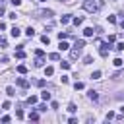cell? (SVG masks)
Masks as SVG:
<instances>
[{
  "label": "cell",
  "instance_id": "44dd1931",
  "mask_svg": "<svg viewBox=\"0 0 124 124\" xmlns=\"http://www.w3.org/2000/svg\"><path fill=\"white\" fill-rule=\"evenodd\" d=\"M41 41H43V45H50V39H48V35H43V37H41Z\"/></svg>",
  "mask_w": 124,
  "mask_h": 124
},
{
  "label": "cell",
  "instance_id": "7c38bea8",
  "mask_svg": "<svg viewBox=\"0 0 124 124\" xmlns=\"http://www.w3.org/2000/svg\"><path fill=\"white\" fill-rule=\"evenodd\" d=\"M72 21H74V25L78 27V25H81V23H83V17H72Z\"/></svg>",
  "mask_w": 124,
  "mask_h": 124
},
{
  "label": "cell",
  "instance_id": "7402d4cb",
  "mask_svg": "<svg viewBox=\"0 0 124 124\" xmlns=\"http://www.w3.org/2000/svg\"><path fill=\"white\" fill-rule=\"evenodd\" d=\"M112 64H114L116 68H120V66H122L124 62H122V58H114V62H112Z\"/></svg>",
  "mask_w": 124,
  "mask_h": 124
},
{
  "label": "cell",
  "instance_id": "5b68a950",
  "mask_svg": "<svg viewBox=\"0 0 124 124\" xmlns=\"http://www.w3.org/2000/svg\"><path fill=\"white\" fill-rule=\"evenodd\" d=\"M35 66H37V68H43V66H45V58H43V56H37V60H35Z\"/></svg>",
  "mask_w": 124,
  "mask_h": 124
},
{
  "label": "cell",
  "instance_id": "8d00e7d4",
  "mask_svg": "<svg viewBox=\"0 0 124 124\" xmlns=\"http://www.w3.org/2000/svg\"><path fill=\"white\" fill-rule=\"evenodd\" d=\"M10 2H12L14 6H19V4H21V0H10Z\"/></svg>",
  "mask_w": 124,
  "mask_h": 124
},
{
  "label": "cell",
  "instance_id": "3957f363",
  "mask_svg": "<svg viewBox=\"0 0 124 124\" xmlns=\"http://www.w3.org/2000/svg\"><path fill=\"white\" fill-rule=\"evenodd\" d=\"M79 54H81V48H78V46H74V48L70 50V58H72V60L79 58Z\"/></svg>",
  "mask_w": 124,
  "mask_h": 124
},
{
  "label": "cell",
  "instance_id": "f1b7e54d",
  "mask_svg": "<svg viewBox=\"0 0 124 124\" xmlns=\"http://www.w3.org/2000/svg\"><path fill=\"white\" fill-rule=\"evenodd\" d=\"M6 45H8V41H6V37H2V35H0V46H6Z\"/></svg>",
  "mask_w": 124,
  "mask_h": 124
},
{
  "label": "cell",
  "instance_id": "cb8c5ba5",
  "mask_svg": "<svg viewBox=\"0 0 124 124\" xmlns=\"http://www.w3.org/2000/svg\"><path fill=\"white\" fill-rule=\"evenodd\" d=\"M27 103H29V105H35V103H37V97H35V95L27 97Z\"/></svg>",
  "mask_w": 124,
  "mask_h": 124
},
{
  "label": "cell",
  "instance_id": "52a82bcc",
  "mask_svg": "<svg viewBox=\"0 0 124 124\" xmlns=\"http://www.w3.org/2000/svg\"><path fill=\"white\" fill-rule=\"evenodd\" d=\"M58 48H60V50H68V48H70V45L62 39V41H60V45H58Z\"/></svg>",
  "mask_w": 124,
  "mask_h": 124
},
{
  "label": "cell",
  "instance_id": "836d02e7",
  "mask_svg": "<svg viewBox=\"0 0 124 124\" xmlns=\"http://www.w3.org/2000/svg\"><path fill=\"white\" fill-rule=\"evenodd\" d=\"M2 108H10V101H4L2 103Z\"/></svg>",
  "mask_w": 124,
  "mask_h": 124
},
{
  "label": "cell",
  "instance_id": "484cf974",
  "mask_svg": "<svg viewBox=\"0 0 124 124\" xmlns=\"http://www.w3.org/2000/svg\"><path fill=\"white\" fill-rule=\"evenodd\" d=\"M114 48H116V50H118V52H122V50H124V43H118V45H116V46H114Z\"/></svg>",
  "mask_w": 124,
  "mask_h": 124
},
{
  "label": "cell",
  "instance_id": "d590c367",
  "mask_svg": "<svg viewBox=\"0 0 124 124\" xmlns=\"http://www.w3.org/2000/svg\"><path fill=\"white\" fill-rule=\"evenodd\" d=\"M16 116L17 118H23V110H16Z\"/></svg>",
  "mask_w": 124,
  "mask_h": 124
},
{
  "label": "cell",
  "instance_id": "4fadbf2b",
  "mask_svg": "<svg viewBox=\"0 0 124 124\" xmlns=\"http://www.w3.org/2000/svg\"><path fill=\"white\" fill-rule=\"evenodd\" d=\"M25 35H27V37H35V29H33V27H27V29H25Z\"/></svg>",
  "mask_w": 124,
  "mask_h": 124
},
{
  "label": "cell",
  "instance_id": "9c48e42d",
  "mask_svg": "<svg viewBox=\"0 0 124 124\" xmlns=\"http://www.w3.org/2000/svg\"><path fill=\"white\" fill-rule=\"evenodd\" d=\"M41 99H43V101H50V93H48L46 89H45V91H41Z\"/></svg>",
  "mask_w": 124,
  "mask_h": 124
},
{
  "label": "cell",
  "instance_id": "4dcf8cb0",
  "mask_svg": "<svg viewBox=\"0 0 124 124\" xmlns=\"http://www.w3.org/2000/svg\"><path fill=\"white\" fill-rule=\"evenodd\" d=\"M48 58H50V60H58V58H60V56H58V54H56V52H52V54H48Z\"/></svg>",
  "mask_w": 124,
  "mask_h": 124
},
{
  "label": "cell",
  "instance_id": "277c9868",
  "mask_svg": "<svg viewBox=\"0 0 124 124\" xmlns=\"http://www.w3.org/2000/svg\"><path fill=\"white\" fill-rule=\"evenodd\" d=\"M16 83H17L19 87H23V89H27V87H29V81H27L25 78H17V79H16Z\"/></svg>",
  "mask_w": 124,
  "mask_h": 124
},
{
  "label": "cell",
  "instance_id": "8992f818",
  "mask_svg": "<svg viewBox=\"0 0 124 124\" xmlns=\"http://www.w3.org/2000/svg\"><path fill=\"white\" fill-rule=\"evenodd\" d=\"M87 97H89V99H91V101H97V99H99V93H97V91H93V89H91V91H89V93H87Z\"/></svg>",
  "mask_w": 124,
  "mask_h": 124
},
{
  "label": "cell",
  "instance_id": "d6986e66",
  "mask_svg": "<svg viewBox=\"0 0 124 124\" xmlns=\"http://www.w3.org/2000/svg\"><path fill=\"white\" fill-rule=\"evenodd\" d=\"M17 72H19V74H27V66L19 64V66H17Z\"/></svg>",
  "mask_w": 124,
  "mask_h": 124
},
{
  "label": "cell",
  "instance_id": "8fae6325",
  "mask_svg": "<svg viewBox=\"0 0 124 124\" xmlns=\"http://www.w3.org/2000/svg\"><path fill=\"white\" fill-rule=\"evenodd\" d=\"M10 33H12V37H19L21 29H19V27H12V31H10Z\"/></svg>",
  "mask_w": 124,
  "mask_h": 124
},
{
  "label": "cell",
  "instance_id": "ac0fdd59",
  "mask_svg": "<svg viewBox=\"0 0 124 124\" xmlns=\"http://www.w3.org/2000/svg\"><path fill=\"white\" fill-rule=\"evenodd\" d=\"M74 46H78V48H83V46H85V41H83V39H79V41H76V45H74Z\"/></svg>",
  "mask_w": 124,
  "mask_h": 124
},
{
  "label": "cell",
  "instance_id": "ab89813d",
  "mask_svg": "<svg viewBox=\"0 0 124 124\" xmlns=\"http://www.w3.org/2000/svg\"><path fill=\"white\" fill-rule=\"evenodd\" d=\"M60 2H68V0H60Z\"/></svg>",
  "mask_w": 124,
  "mask_h": 124
},
{
  "label": "cell",
  "instance_id": "9a60e30c",
  "mask_svg": "<svg viewBox=\"0 0 124 124\" xmlns=\"http://www.w3.org/2000/svg\"><path fill=\"white\" fill-rule=\"evenodd\" d=\"M16 58H25V52H23V48H17V52H16Z\"/></svg>",
  "mask_w": 124,
  "mask_h": 124
},
{
  "label": "cell",
  "instance_id": "d6a6232c",
  "mask_svg": "<svg viewBox=\"0 0 124 124\" xmlns=\"http://www.w3.org/2000/svg\"><path fill=\"white\" fill-rule=\"evenodd\" d=\"M105 118H107V120H112V118H114V112H107V116H105Z\"/></svg>",
  "mask_w": 124,
  "mask_h": 124
},
{
  "label": "cell",
  "instance_id": "30bf717a",
  "mask_svg": "<svg viewBox=\"0 0 124 124\" xmlns=\"http://www.w3.org/2000/svg\"><path fill=\"white\" fill-rule=\"evenodd\" d=\"M68 21H72V17H70V14H68V16H62V17H60V23H62V25H66Z\"/></svg>",
  "mask_w": 124,
  "mask_h": 124
},
{
  "label": "cell",
  "instance_id": "74e56055",
  "mask_svg": "<svg viewBox=\"0 0 124 124\" xmlns=\"http://www.w3.org/2000/svg\"><path fill=\"white\" fill-rule=\"evenodd\" d=\"M120 114H122V116H124V105H122V107H120Z\"/></svg>",
  "mask_w": 124,
  "mask_h": 124
},
{
  "label": "cell",
  "instance_id": "f35d334b",
  "mask_svg": "<svg viewBox=\"0 0 124 124\" xmlns=\"http://www.w3.org/2000/svg\"><path fill=\"white\" fill-rule=\"evenodd\" d=\"M120 27H122V31H124V19H122V21H120Z\"/></svg>",
  "mask_w": 124,
  "mask_h": 124
},
{
  "label": "cell",
  "instance_id": "ba28073f",
  "mask_svg": "<svg viewBox=\"0 0 124 124\" xmlns=\"http://www.w3.org/2000/svg\"><path fill=\"white\" fill-rule=\"evenodd\" d=\"M6 95H8V97H14V95H16V89H14L12 85H8V87H6Z\"/></svg>",
  "mask_w": 124,
  "mask_h": 124
},
{
  "label": "cell",
  "instance_id": "603a6c76",
  "mask_svg": "<svg viewBox=\"0 0 124 124\" xmlns=\"http://www.w3.org/2000/svg\"><path fill=\"white\" fill-rule=\"evenodd\" d=\"M91 78H93V79H101V72H99V70H95V72L91 74Z\"/></svg>",
  "mask_w": 124,
  "mask_h": 124
},
{
  "label": "cell",
  "instance_id": "60d3db41",
  "mask_svg": "<svg viewBox=\"0 0 124 124\" xmlns=\"http://www.w3.org/2000/svg\"><path fill=\"white\" fill-rule=\"evenodd\" d=\"M39 2H46V0H39Z\"/></svg>",
  "mask_w": 124,
  "mask_h": 124
},
{
  "label": "cell",
  "instance_id": "83f0119b",
  "mask_svg": "<svg viewBox=\"0 0 124 124\" xmlns=\"http://www.w3.org/2000/svg\"><path fill=\"white\" fill-rule=\"evenodd\" d=\"M60 66H62L64 70H70V62H64V60H62V62H60Z\"/></svg>",
  "mask_w": 124,
  "mask_h": 124
},
{
  "label": "cell",
  "instance_id": "ffe728a7",
  "mask_svg": "<svg viewBox=\"0 0 124 124\" xmlns=\"http://www.w3.org/2000/svg\"><path fill=\"white\" fill-rule=\"evenodd\" d=\"M45 74H46V76H52V74H54V68H52V66H46V68H45Z\"/></svg>",
  "mask_w": 124,
  "mask_h": 124
},
{
  "label": "cell",
  "instance_id": "4316f807",
  "mask_svg": "<svg viewBox=\"0 0 124 124\" xmlns=\"http://www.w3.org/2000/svg\"><path fill=\"white\" fill-rule=\"evenodd\" d=\"M91 62H93V56H85L83 58V64H91Z\"/></svg>",
  "mask_w": 124,
  "mask_h": 124
},
{
  "label": "cell",
  "instance_id": "f546056e",
  "mask_svg": "<svg viewBox=\"0 0 124 124\" xmlns=\"http://www.w3.org/2000/svg\"><path fill=\"white\" fill-rule=\"evenodd\" d=\"M58 39H60V41H62V39H68V33H62V31H60V33H58Z\"/></svg>",
  "mask_w": 124,
  "mask_h": 124
},
{
  "label": "cell",
  "instance_id": "e575fe53",
  "mask_svg": "<svg viewBox=\"0 0 124 124\" xmlns=\"http://www.w3.org/2000/svg\"><path fill=\"white\" fill-rule=\"evenodd\" d=\"M37 110H41V112H43V110H46V105H39V107H37Z\"/></svg>",
  "mask_w": 124,
  "mask_h": 124
},
{
  "label": "cell",
  "instance_id": "6da1fadb",
  "mask_svg": "<svg viewBox=\"0 0 124 124\" xmlns=\"http://www.w3.org/2000/svg\"><path fill=\"white\" fill-rule=\"evenodd\" d=\"M83 10L89 12V14H95V12L99 10V4H97L95 0H85V2H83Z\"/></svg>",
  "mask_w": 124,
  "mask_h": 124
},
{
  "label": "cell",
  "instance_id": "d4e9b609",
  "mask_svg": "<svg viewBox=\"0 0 124 124\" xmlns=\"http://www.w3.org/2000/svg\"><path fill=\"white\" fill-rule=\"evenodd\" d=\"M76 110H78V107H76L74 103H70V105H68V112H76Z\"/></svg>",
  "mask_w": 124,
  "mask_h": 124
},
{
  "label": "cell",
  "instance_id": "7a4b0ae2",
  "mask_svg": "<svg viewBox=\"0 0 124 124\" xmlns=\"http://www.w3.org/2000/svg\"><path fill=\"white\" fill-rule=\"evenodd\" d=\"M110 48H112V45H110V43H103V45H101V48H99V54H101V56H107V54L110 52Z\"/></svg>",
  "mask_w": 124,
  "mask_h": 124
},
{
  "label": "cell",
  "instance_id": "2e32d148",
  "mask_svg": "<svg viewBox=\"0 0 124 124\" xmlns=\"http://www.w3.org/2000/svg\"><path fill=\"white\" fill-rule=\"evenodd\" d=\"M83 87H85V85H83L81 81H76V83H74V89H76V91H81Z\"/></svg>",
  "mask_w": 124,
  "mask_h": 124
},
{
  "label": "cell",
  "instance_id": "5bb4252c",
  "mask_svg": "<svg viewBox=\"0 0 124 124\" xmlns=\"http://www.w3.org/2000/svg\"><path fill=\"white\" fill-rule=\"evenodd\" d=\"M83 35H85V37H91V35H93V27H85V29H83Z\"/></svg>",
  "mask_w": 124,
  "mask_h": 124
},
{
  "label": "cell",
  "instance_id": "1f68e13d",
  "mask_svg": "<svg viewBox=\"0 0 124 124\" xmlns=\"http://www.w3.org/2000/svg\"><path fill=\"white\" fill-rule=\"evenodd\" d=\"M35 83H37V85H39V87H45V79H37V81H35Z\"/></svg>",
  "mask_w": 124,
  "mask_h": 124
},
{
  "label": "cell",
  "instance_id": "e0dca14e",
  "mask_svg": "<svg viewBox=\"0 0 124 124\" xmlns=\"http://www.w3.org/2000/svg\"><path fill=\"white\" fill-rule=\"evenodd\" d=\"M29 120H39V112H37V110L29 112Z\"/></svg>",
  "mask_w": 124,
  "mask_h": 124
}]
</instances>
